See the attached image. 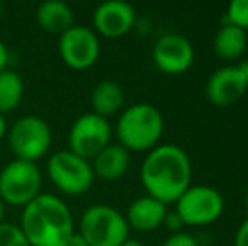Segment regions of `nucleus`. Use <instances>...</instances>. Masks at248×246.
<instances>
[{"label":"nucleus","instance_id":"f257e3e1","mask_svg":"<svg viewBox=\"0 0 248 246\" xmlns=\"http://www.w3.org/2000/svg\"><path fill=\"white\" fill-rule=\"evenodd\" d=\"M191 160L184 148L174 144L157 145L147 154L140 169V181L147 196L166 206L174 204L191 186Z\"/></svg>","mask_w":248,"mask_h":246},{"label":"nucleus","instance_id":"f03ea898","mask_svg":"<svg viewBox=\"0 0 248 246\" xmlns=\"http://www.w3.org/2000/svg\"><path fill=\"white\" fill-rule=\"evenodd\" d=\"M20 230L31 246H66L75 233V223L66 203L41 192L22 207Z\"/></svg>","mask_w":248,"mask_h":246},{"label":"nucleus","instance_id":"7ed1b4c3","mask_svg":"<svg viewBox=\"0 0 248 246\" xmlns=\"http://www.w3.org/2000/svg\"><path fill=\"white\" fill-rule=\"evenodd\" d=\"M164 131L162 113L150 103H135L122 112L117 122L118 144L128 152H150Z\"/></svg>","mask_w":248,"mask_h":246},{"label":"nucleus","instance_id":"20e7f679","mask_svg":"<svg viewBox=\"0 0 248 246\" xmlns=\"http://www.w3.org/2000/svg\"><path fill=\"white\" fill-rule=\"evenodd\" d=\"M79 233L88 246H120L130 238V228L120 211L107 204H95L83 213Z\"/></svg>","mask_w":248,"mask_h":246},{"label":"nucleus","instance_id":"39448f33","mask_svg":"<svg viewBox=\"0 0 248 246\" xmlns=\"http://www.w3.org/2000/svg\"><path fill=\"white\" fill-rule=\"evenodd\" d=\"M7 140L16 160L36 164L49 152L52 133L46 120L36 115H26L12 125Z\"/></svg>","mask_w":248,"mask_h":246},{"label":"nucleus","instance_id":"423d86ee","mask_svg":"<svg viewBox=\"0 0 248 246\" xmlns=\"http://www.w3.org/2000/svg\"><path fill=\"white\" fill-rule=\"evenodd\" d=\"M43 175L34 162L16 160L0 171V199L3 204L26 207L41 194Z\"/></svg>","mask_w":248,"mask_h":246},{"label":"nucleus","instance_id":"0eeeda50","mask_svg":"<svg viewBox=\"0 0 248 246\" xmlns=\"http://www.w3.org/2000/svg\"><path fill=\"white\" fill-rule=\"evenodd\" d=\"M47 175L61 192L68 196H81L93 186L92 162L78 157L71 150H59L47 162Z\"/></svg>","mask_w":248,"mask_h":246},{"label":"nucleus","instance_id":"6e6552de","mask_svg":"<svg viewBox=\"0 0 248 246\" xmlns=\"http://www.w3.org/2000/svg\"><path fill=\"white\" fill-rule=\"evenodd\" d=\"M176 214L184 226H206L221 217L225 199L221 192L211 186H189V189L176 201Z\"/></svg>","mask_w":248,"mask_h":246},{"label":"nucleus","instance_id":"1a4fd4ad","mask_svg":"<svg viewBox=\"0 0 248 246\" xmlns=\"http://www.w3.org/2000/svg\"><path fill=\"white\" fill-rule=\"evenodd\" d=\"M111 127L107 118L95 113H85L73 123L68 135V144L73 154L85 160H93L96 155L110 145Z\"/></svg>","mask_w":248,"mask_h":246},{"label":"nucleus","instance_id":"9d476101","mask_svg":"<svg viewBox=\"0 0 248 246\" xmlns=\"http://www.w3.org/2000/svg\"><path fill=\"white\" fill-rule=\"evenodd\" d=\"M59 56L62 62L76 71L88 69L100 58V41L93 29L73 26L59 36Z\"/></svg>","mask_w":248,"mask_h":246},{"label":"nucleus","instance_id":"9b49d317","mask_svg":"<svg viewBox=\"0 0 248 246\" xmlns=\"http://www.w3.org/2000/svg\"><path fill=\"white\" fill-rule=\"evenodd\" d=\"M154 64L166 74H183L194 62V47L181 34H166L159 37L152 49Z\"/></svg>","mask_w":248,"mask_h":246},{"label":"nucleus","instance_id":"f8f14e48","mask_svg":"<svg viewBox=\"0 0 248 246\" xmlns=\"http://www.w3.org/2000/svg\"><path fill=\"white\" fill-rule=\"evenodd\" d=\"M135 24V10L124 0H108L93 12L95 32L108 39H117L132 30Z\"/></svg>","mask_w":248,"mask_h":246},{"label":"nucleus","instance_id":"ddd939ff","mask_svg":"<svg viewBox=\"0 0 248 246\" xmlns=\"http://www.w3.org/2000/svg\"><path fill=\"white\" fill-rule=\"evenodd\" d=\"M248 89V85L236 66H225L215 71L206 81V98L215 106L236 103Z\"/></svg>","mask_w":248,"mask_h":246},{"label":"nucleus","instance_id":"4468645a","mask_svg":"<svg viewBox=\"0 0 248 246\" xmlns=\"http://www.w3.org/2000/svg\"><path fill=\"white\" fill-rule=\"evenodd\" d=\"M167 213L169 209L164 203L152 196H142L128 206L125 219H127L128 228L140 231V233H149L162 226Z\"/></svg>","mask_w":248,"mask_h":246},{"label":"nucleus","instance_id":"2eb2a0df","mask_svg":"<svg viewBox=\"0 0 248 246\" xmlns=\"http://www.w3.org/2000/svg\"><path fill=\"white\" fill-rule=\"evenodd\" d=\"M130 165V152L120 144H110L92 160L93 174L103 181H118Z\"/></svg>","mask_w":248,"mask_h":246},{"label":"nucleus","instance_id":"dca6fc26","mask_svg":"<svg viewBox=\"0 0 248 246\" xmlns=\"http://www.w3.org/2000/svg\"><path fill=\"white\" fill-rule=\"evenodd\" d=\"M36 20L43 30L59 36L75 26L71 7L61 0H47L41 3L36 10Z\"/></svg>","mask_w":248,"mask_h":246},{"label":"nucleus","instance_id":"f3484780","mask_svg":"<svg viewBox=\"0 0 248 246\" xmlns=\"http://www.w3.org/2000/svg\"><path fill=\"white\" fill-rule=\"evenodd\" d=\"M125 93L118 83L105 79L100 81L92 91V108L93 113L103 118L118 113L124 108Z\"/></svg>","mask_w":248,"mask_h":246},{"label":"nucleus","instance_id":"a211bd4d","mask_svg":"<svg viewBox=\"0 0 248 246\" xmlns=\"http://www.w3.org/2000/svg\"><path fill=\"white\" fill-rule=\"evenodd\" d=\"M215 53L219 59L235 61L243 56L247 49V32L233 24H223L215 36Z\"/></svg>","mask_w":248,"mask_h":246},{"label":"nucleus","instance_id":"6ab92c4d","mask_svg":"<svg viewBox=\"0 0 248 246\" xmlns=\"http://www.w3.org/2000/svg\"><path fill=\"white\" fill-rule=\"evenodd\" d=\"M24 96V81L12 69L0 72V113L12 112L19 106Z\"/></svg>","mask_w":248,"mask_h":246},{"label":"nucleus","instance_id":"aec40b11","mask_svg":"<svg viewBox=\"0 0 248 246\" xmlns=\"http://www.w3.org/2000/svg\"><path fill=\"white\" fill-rule=\"evenodd\" d=\"M226 24L240 27L247 32L248 30V0H233L226 9L225 15Z\"/></svg>","mask_w":248,"mask_h":246},{"label":"nucleus","instance_id":"412c9836","mask_svg":"<svg viewBox=\"0 0 248 246\" xmlns=\"http://www.w3.org/2000/svg\"><path fill=\"white\" fill-rule=\"evenodd\" d=\"M0 246H31L20 226L12 223H0Z\"/></svg>","mask_w":248,"mask_h":246},{"label":"nucleus","instance_id":"4be33fe9","mask_svg":"<svg viewBox=\"0 0 248 246\" xmlns=\"http://www.w3.org/2000/svg\"><path fill=\"white\" fill-rule=\"evenodd\" d=\"M162 246H199V243L193 234L179 231V233L170 234V236L162 243Z\"/></svg>","mask_w":248,"mask_h":246},{"label":"nucleus","instance_id":"5701e85b","mask_svg":"<svg viewBox=\"0 0 248 246\" xmlns=\"http://www.w3.org/2000/svg\"><path fill=\"white\" fill-rule=\"evenodd\" d=\"M164 224L169 228V231H172V234L174 233H179L181 228L184 226L183 221H181V217L176 214V211H172V213H167L166 219H164Z\"/></svg>","mask_w":248,"mask_h":246},{"label":"nucleus","instance_id":"b1692460","mask_svg":"<svg viewBox=\"0 0 248 246\" xmlns=\"http://www.w3.org/2000/svg\"><path fill=\"white\" fill-rule=\"evenodd\" d=\"M235 246H248V217L240 224L235 234Z\"/></svg>","mask_w":248,"mask_h":246},{"label":"nucleus","instance_id":"393cba45","mask_svg":"<svg viewBox=\"0 0 248 246\" xmlns=\"http://www.w3.org/2000/svg\"><path fill=\"white\" fill-rule=\"evenodd\" d=\"M66 246H88V243H86V240L81 236L79 231H75L71 234V238H69V241L66 243Z\"/></svg>","mask_w":248,"mask_h":246},{"label":"nucleus","instance_id":"a878e982","mask_svg":"<svg viewBox=\"0 0 248 246\" xmlns=\"http://www.w3.org/2000/svg\"><path fill=\"white\" fill-rule=\"evenodd\" d=\"M7 62H9V51H7L5 44L0 41V72L7 69Z\"/></svg>","mask_w":248,"mask_h":246},{"label":"nucleus","instance_id":"bb28decb","mask_svg":"<svg viewBox=\"0 0 248 246\" xmlns=\"http://www.w3.org/2000/svg\"><path fill=\"white\" fill-rule=\"evenodd\" d=\"M236 68H238V71L242 72V76L245 78V81H247V85H248V59L242 61L238 66H236Z\"/></svg>","mask_w":248,"mask_h":246},{"label":"nucleus","instance_id":"cd10ccee","mask_svg":"<svg viewBox=\"0 0 248 246\" xmlns=\"http://www.w3.org/2000/svg\"><path fill=\"white\" fill-rule=\"evenodd\" d=\"M5 131H7V123H5V116L0 113V140L5 137Z\"/></svg>","mask_w":248,"mask_h":246},{"label":"nucleus","instance_id":"c85d7f7f","mask_svg":"<svg viewBox=\"0 0 248 246\" xmlns=\"http://www.w3.org/2000/svg\"><path fill=\"white\" fill-rule=\"evenodd\" d=\"M120 246H144V243H140L139 240H134V238H128V240H125Z\"/></svg>","mask_w":248,"mask_h":246},{"label":"nucleus","instance_id":"c756f323","mask_svg":"<svg viewBox=\"0 0 248 246\" xmlns=\"http://www.w3.org/2000/svg\"><path fill=\"white\" fill-rule=\"evenodd\" d=\"M3 213H5V207H3V203L0 199V223H3Z\"/></svg>","mask_w":248,"mask_h":246},{"label":"nucleus","instance_id":"7c9ffc66","mask_svg":"<svg viewBox=\"0 0 248 246\" xmlns=\"http://www.w3.org/2000/svg\"><path fill=\"white\" fill-rule=\"evenodd\" d=\"M245 203H247V207H248V194H247V197H245Z\"/></svg>","mask_w":248,"mask_h":246},{"label":"nucleus","instance_id":"2f4dec72","mask_svg":"<svg viewBox=\"0 0 248 246\" xmlns=\"http://www.w3.org/2000/svg\"><path fill=\"white\" fill-rule=\"evenodd\" d=\"M0 12H2V3H0Z\"/></svg>","mask_w":248,"mask_h":246}]
</instances>
